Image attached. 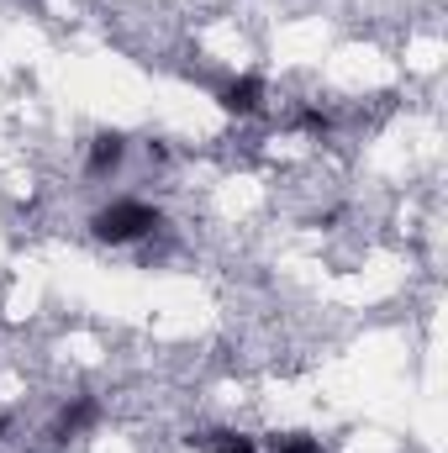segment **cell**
<instances>
[{"instance_id":"obj_5","label":"cell","mask_w":448,"mask_h":453,"mask_svg":"<svg viewBox=\"0 0 448 453\" xmlns=\"http://www.w3.org/2000/svg\"><path fill=\"white\" fill-rule=\"evenodd\" d=\"M201 453H259V443L248 438V433H237V427H212V433H196L190 438Z\"/></svg>"},{"instance_id":"obj_6","label":"cell","mask_w":448,"mask_h":453,"mask_svg":"<svg viewBox=\"0 0 448 453\" xmlns=\"http://www.w3.org/2000/svg\"><path fill=\"white\" fill-rule=\"evenodd\" d=\"M269 453H322V438H312V433H274Z\"/></svg>"},{"instance_id":"obj_1","label":"cell","mask_w":448,"mask_h":453,"mask_svg":"<svg viewBox=\"0 0 448 453\" xmlns=\"http://www.w3.org/2000/svg\"><path fill=\"white\" fill-rule=\"evenodd\" d=\"M164 226V211L153 206V201H137V196H127V201H112V206H101L96 217H90V232H96V242H112V248H127V242H143L148 232H158Z\"/></svg>"},{"instance_id":"obj_4","label":"cell","mask_w":448,"mask_h":453,"mask_svg":"<svg viewBox=\"0 0 448 453\" xmlns=\"http://www.w3.org/2000/svg\"><path fill=\"white\" fill-rule=\"evenodd\" d=\"M127 164V137L121 132H101L96 142H90V158H85V174L90 180H106V174H116Z\"/></svg>"},{"instance_id":"obj_2","label":"cell","mask_w":448,"mask_h":453,"mask_svg":"<svg viewBox=\"0 0 448 453\" xmlns=\"http://www.w3.org/2000/svg\"><path fill=\"white\" fill-rule=\"evenodd\" d=\"M264 80L259 74H237V80H227L222 90H217V106H222L227 116H259L264 111Z\"/></svg>"},{"instance_id":"obj_7","label":"cell","mask_w":448,"mask_h":453,"mask_svg":"<svg viewBox=\"0 0 448 453\" xmlns=\"http://www.w3.org/2000/svg\"><path fill=\"white\" fill-rule=\"evenodd\" d=\"M0 433H5V417H0Z\"/></svg>"},{"instance_id":"obj_3","label":"cell","mask_w":448,"mask_h":453,"mask_svg":"<svg viewBox=\"0 0 448 453\" xmlns=\"http://www.w3.org/2000/svg\"><path fill=\"white\" fill-rule=\"evenodd\" d=\"M96 422H101V401H96V395H74V401L53 417V433H48V438H53V443H69V438H80V433L96 427Z\"/></svg>"}]
</instances>
